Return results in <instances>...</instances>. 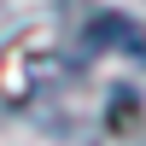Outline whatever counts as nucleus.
<instances>
[{"mask_svg":"<svg viewBox=\"0 0 146 146\" xmlns=\"http://www.w3.org/2000/svg\"><path fill=\"white\" fill-rule=\"evenodd\" d=\"M111 123H117V129H135V94H129V88L111 100Z\"/></svg>","mask_w":146,"mask_h":146,"instance_id":"nucleus-2","label":"nucleus"},{"mask_svg":"<svg viewBox=\"0 0 146 146\" xmlns=\"http://www.w3.org/2000/svg\"><path fill=\"white\" fill-rule=\"evenodd\" d=\"M88 41H94V47H100V41H123L129 53H140V58H146V35H140V29H129L123 12H100V23L88 29Z\"/></svg>","mask_w":146,"mask_h":146,"instance_id":"nucleus-1","label":"nucleus"}]
</instances>
